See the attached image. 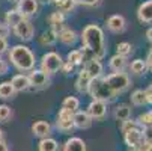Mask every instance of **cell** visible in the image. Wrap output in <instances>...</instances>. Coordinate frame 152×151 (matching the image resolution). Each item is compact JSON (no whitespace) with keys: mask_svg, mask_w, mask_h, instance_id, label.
Returning a JSON list of instances; mask_svg holds the SVG:
<instances>
[{"mask_svg":"<svg viewBox=\"0 0 152 151\" xmlns=\"http://www.w3.org/2000/svg\"><path fill=\"white\" fill-rule=\"evenodd\" d=\"M81 42H83V55L84 62L89 59H104L107 53L104 32L98 24H89L81 32Z\"/></svg>","mask_w":152,"mask_h":151,"instance_id":"cell-1","label":"cell"},{"mask_svg":"<svg viewBox=\"0 0 152 151\" xmlns=\"http://www.w3.org/2000/svg\"><path fill=\"white\" fill-rule=\"evenodd\" d=\"M9 60H11L12 65L21 73L32 71L35 68V63H36L33 52L27 46H23V44L14 46L9 50Z\"/></svg>","mask_w":152,"mask_h":151,"instance_id":"cell-2","label":"cell"},{"mask_svg":"<svg viewBox=\"0 0 152 151\" xmlns=\"http://www.w3.org/2000/svg\"><path fill=\"white\" fill-rule=\"evenodd\" d=\"M88 94H91V97L94 100H101L104 103H110L113 100H116V94L108 88V85L105 83L104 77H95L91 80V85H89V91Z\"/></svg>","mask_w":152,"mask_h":151,"instance_id":"cell-3","label":"cell"},{"mask_svg":"<svg viewBox=\"0 0 152 151\" xmlns=\"http://www.w3.org/2000/svg\"><path fill=\"white\" fill-rule=\"evenodd\" d=\"M104 80L108 85V88H110L116 95L125 92L129 88V85H131V79H129V76L126 73H124V71L108 74L107 77H104Z\"/></svg>","mask_w":152,"mask_h":151,"instance_id":"cell-4","label":"cell"},{"mask_svg":"<svg viewBox=\"0 0 152 151\" xmlns=\"http://www.w3.org/2000/svg\"><path fill=\"white\" fill-rule=\"evenodd\" d=\"M62 65H63L62 56L59 53H56V52H48L41 59V71H44L48 76L59 73Z\"/></svg>","mask_w":152,"mask_h":151,"instance_id":"cell-5","label":"cell"},{"mask_svg":"<svg viewBox=\"0 0 152 151\" xmlns=\"http://www.w3.org/2000/svg\"><path fill=\"white\" fill-rule=\"evenodd\" d=\"M56 125H57L59 130L63 132V133L71 132L72 128L75 127L74 125V112L65 109V107H62V109L59 110V113H57V122H56Z\"/></svg>","mask_w":152,"mask_h":151,"instance_id":"cell-6","label":"cell"},{"mask_svg":"<svg viewBox=\"0 0 152 151\" xmlns=\"http://www.w3.org/2000/svg\"><path fill=\"white\" fill-rule=\"evenodd\" d=\"M12 29H14V33L17 35V38H20L21 41H24V42L30 41L33 38V35H35V27L32 24V21H29L27 18H23Z\"/></svg>","mask_w":152,"mask_h":151,"instance_id":"cell-7","label":"cell"},{"mask_svg":"<svg viewBox=\"0 0 152 151\" xmlns=\"http://www.w3.org/2000/svg\"><path fill=\"white\" fill-rule=\"evenodd\" d=\"M29 82H30V88H35V89H45L50 86V77L48 74H45L44 71L41 70H32L29 71Z\"/></svg>","mask_w":152,"mask_h":151,"instance_id":"cell-8","label":"cell"},{"mask_svg":"<svg viewBox=\"0 0 152 151\" xmlns=\"http://www.w3.org/2000/svg\"><path fill=\"white\" fill-rule=\"evenodd\" d=\"M15 9L24 18H29V17H33V15L38 14L39 2H38V0H18Z\"/></svg>","mask_w":152,"mask_h":151,"instance_id":"cell-9","label":"cell"},{"mask_svg":"<svg viewBox=\"0 0 152 151\" xmlns=\"http://www.w3.org/2000/svg\"><path fill=\"white\" fill-rule=\"evenodd\" d=\"M86 112L91 115L92 119H102L107 113V103H104L101 100H92Z\"/></svg>","mask_w":152,"mask_h":151,"instance_id":"cell-10","label":"cell"},{"mask_svg":"<svg viewBox=\"0 0 152 151\" xmlns=\"http://www.w3.org/2000/svg\"><path fill=\"white\" fill-rule=\"evenodd\" d=\"M105 24H107V29L110 30V32H113V33H122L126 29V20L122 15L115 14V15L107 18V23Z\"/></svg>","mask_w":152,"mask_h":151,"instance_id":"cell-11","label":"cell"},{"mask_svg":"<svg viewBox=\"0 0 152 151\" xmlns=\"http://www.w3.org/2000/svg\"><path fill=\"white\" fill-rule=\"evenodd\" d=\"M124 136H125V142H126V145H128L129 148H133V150H136V148L143 142V136H142L140 127H134V128H131V130L125 132Z\"/></svg>","mask_w":152,"mask_h":151,"instance_id":"cell-12","label":"cell"},{"mask_svg":"<svg viewBox=\"0 0 152 151\" xmlns=\"http://www.w3.org/2000/svg\"><path fill=\"white\" fill-rule=\"evenodd\" d=\"M83 70L88 73L92 79H95V77H101V76H102V71H104L102 63H101L98 59H89V60H86Z\"/></svg>","mask_w":152,"mask_h":151,"instance_id":"cell-13","label":"cell"},{"mask_svg":"<svg viewBox=\"0 0 152 151\" xmlns=\"http://www.w3.org/2000/svg\"><path fill=\"white\" fill-rule=\"evenodd\" d=\"M137 18L142 23H152V0L143 2L137 9Z\"/></svg>","mask_w":152,"mask_h":151,"instance_id":"cell-14","label":"cell"},{"mask_svg":"<svg viewBox=\"0 0 152 151\" xmlns=\"http://www.w3.org/2000/svg\"><path fill=\"white\" fill-rule=\"evenodd\" d=\"M48 23H50V27L54 33H59L62 29H65L66 26H65V15L59 11L53 12L50 17H48Z\"/></svg>","mask_w":152,"mask_h":151,"instance_id":"cell-15","label":"cell"},{"mask_svg":"<svg viewBox=\"0 0 152 151\" xmlns=\"http://www.w3.org/2000/svg\"><path fill=\"white\" fill-rule=\"evenodd\" d=\"M57 39L62 42V44H65V46H74L77 42V39H78V35L72 29L65 27V29H62L57 33Z\"/></svg>","mask_w":152,"mask_h":151,"instance_id":"cell-16","label":"cell"},{"mask_svg":"<svg viewBox=\"0 0 152 151\" xmlns=\"http://www.w3.org/2000/svg\"><path fill=\"white\" fill-rule=\"evenodd\" d=\"M92 118L88 112L83 110H75L74 112V125L78 128H89L92 125Z\"/></svg>","mask_w":152,"mask_h":151,"instance_id":"cell-17","label":"cell"},{"mask_svg":"<svg viewBox=\"0 0 152 151\" xmlns=\"http://www.w3.org/2000/svg\"><path fill=\"white\" fill-rule=\"evenodd\" d=\"M91 80H92V77L86 73L84 70H81L80 74H78V77H77V82H75V89H77L80 94H88Z\"/></svg>","mask_w":152,"mask_h":151,"instance_id":"cell-18","label":"cell"},{"mask_svg":"<svg viewBox=\"0 0 152 151\" xmlns=\"http://www.w3.org/2000/svg\"><path fill=\"white\" fill-rule=\"evenodd\" d=\"M32 132L35 136L44 139V138H48V135L51 133V125L47 121H36L32 125Z\"/></svg>","mask_w":152,"mask_h":151,"instance_id":"cell-19","label":"cell"},{"mask_svg":"<svg viewBox=\"0 0 152 151\" xmlns=\"http://www.w3.org/2000/svg\"><path fill=\"white\" fill-rule=\"evenodd\" d=\"M11 83H12L14 89L17 92H23V91H27L30 88V82H29V77L26 74H17V76H14Z\"/></svg>","mask_w":152,"mask_h":151,"instance_id":"cell-20","label":"cell"},{"mask_svg":"<svg viewBox=\"0 0 152 151\" xmlns=\"http://www.w3.org/2000/svg\"><path fill=\"white\" fill-rule=\"evenodd\" d=\"M63 151H88L86 148V144L83 139L80 138H71L65 142V147H63Z\"/></svg>","mask_w":152,"mask_h":151,"instance_id":"cell-21","label":"cell"},{"mask_svg":"<svg viewBox=\"0 0 152 151\" xmlns=\"http://www.w3.org/2000/svg\"><path fill=\"white\" fill-rule=\"evenodd\" d=\"M51 2L54 3L56 9L59 12H62L63 15L65 14H71L75 8V3L72 2V0H51Z\"/></svg>","mask_w":152,"mask_h":151,"instance_id":"cell-22","label":"cell"},{"mask_svg":"<svg viewBox=\"0 0 152 151\" xmlns=\"http://www.w3.org/2000/svg\"><path fill=\"white\" fill-rule=\"evenodd\" d=\"M39 42H41V46H45V47L54 46L57 42V33H54L51 29L42 32V35L39 36Z\"/></svg>","mask_w":152,"mask_h":151,"instance_id":"cell-23","label":"cell"},{"mask_svg":"<svg viewBox=\"0 0 152 151\" xmlns=\"http://www.w3.org/2000/svg\"><path fill=\"white\" fill-rule=\"evenodd\" d=\"M15 89H14V86L11 82H3V83H0V98L2 100H11L15 97Z\"/></svg>","mask_w":152,"mask_h":151,"instance_id":"cell-24","label":"cell"},{"mask_svg":"<svg viewBox=\"0 0 152 151\" xmlns=\"http://www.w3.org/2000/svg\"><path fill=\"white\" fill-rule=\"evenodd\" d=\"M23 18H24V17L21 15L17 9H9V11L6 12V15H5V23H6L9 27H14V26H17Z\"/></svg>","mask_w":152,"mask_h":151,"instance_id":"cell-25","label":"cell"},{"mask_svg":"<svg viewBox=\"0 0 152 151\" xmlns=\"http://www.w3.org/2000/svg\"><path fill=\"white\" fill-rule=\"evenodd\" d=\"M108 65H110V68H112L115 73L124 71L125 67H126V57L119 56V55H115V56L110 59V62H108Z\"/></svg>","mask_w":152,"mask_h":151,"instance_id":"cell-26","label":"cell"},{"mask_svg":"<svg viewBox=\"0 0 152 151\" xmlns=\"http://www.w3.org/2000/svg\"><path fill=\"white\" fill-rule=\"evenodd\" d=\"M38 150L39 151H59V144H57V141H54L51 138H44V139H41Z\"/></svg>","mask_w":152,"mask_h":151,"instance_id":"cell-27","label":"cell"},{"mask_svg":"<svg viewBox=\"0 0 152 151\" xmlns=\"http://www.w3.org/2000/svg\"><path fill=\"white\" fill-rule=\"evenodd\" d=\"M129 116H131V109H129V106L128 104H119L116 107V110H115V118L118 121H126L129 119Z\"/></svg>","mask_w":152,"mask_h":151,"instance_id":"cell-28","label":"cell"},{"mask_svg":"<svg viewBox=\"0 0 152 151\" xmlns=\"http://www.w3.org/2000/svg\"><path fill=\"white\" fill-rule=\"evenodd\" d=\"M129 70H131V73L137 74V76H142L146 73L148 70V65H146V60L143 59H136L131 62V65H129Z\"/></svg>","mask_w":152,"mask_h":151,"instance_id":"cell-29","label":"cell"},{"mask_svg":"<svg viewBox=\"0 0 152 151\" xmlns=\"http://www.w3.org/2000/svg\"><path fill=\"white\" fill-rule=\"evenodd\" d=\"M68 62H69V63H72L74 67L84 63V55H83V50L77 49V50L69 52V53H68Z\"/></svg>","mask_w":152,"mask_h":151,"instance_id":"cell-30","label":"cell"},{"mask_svg":"<svg viewBox=\"0 0 152 151\" xmlns=\"http://www.w3.org/2000/svg\"><path fill=\"white\" fill-rule=\"evenodd\" d=\"M131 103H133L134 106H145V104H148L145 91H143V89H136V91L131 94Z\"/></svg>","mask_w":152,"mask_h":151,"instance_id":"cell-31","label":"cell"},{"mask_svg":"<svg viewBox=\"0 0 152 151\" xmlns=\"http://www.w3.org/2000/svg\"><path fill=\"white\" fill-rule=\"evenodd\" d=\"M62 107H65V109H68V110H78V107H80V100L77 97H66L63 100V104Z\"/></svg>","mask_w":152,"mask_h":151,"instance_id":"cell-32","label":"cell"},{"mask_svg":"<svg viewBox=\"0 0 152 151\" xmlns=\"http://www.w3.org/2000/svg\"><path fill=\"white\" fill-rule=\"evenodd\" d=\"M116 50H118V55H119V56L128 57L129 55L133 53V46L129 44V42H119L118 47H116Z\"/></svg>","mask_w":152,"mask_h":151,"instance_id":"cell-33","label":"cell"},{"mask_svg":"<svg viewBox=\"0 0 152 151\" xmlns=\"http://www.w3.org/2000/svg\"><path fill=\"white\" fill-rule=\"evenodd\" d=\"M11 116H12L11 107L6 104H0V122H6Z\"/></svg>","mask_w":152,"mask_h":151,"instance_id":"cell-34","label":"cell"},{"mask_svg":"<svg viewBox=\"0 0 152 151\" xmlns=\"http://www.w3.org/2000/svg\"><path fill=\"white\" fill-rule=\"evenodd\" d=\"M137 122H139L140 125H143V127L152 125V112L149 110V112H145V113H142V115L139 116Z\"/></svg>","mask_w":152,"mask_h":151,"instance_id":"cell-35","label":"cell"},{"mask_svg":"<svg viewBox=\"0 0 152 151\" xmlns=\"http://www.w3.org/2000/svg\"><path fill=\"white\" fill-rule=\"evenodd\" d=\"M142 136H143V142L152 145V125H148L142 130Z\"/></svg>","mask_w":152,"mask_h":151,"instance_id":"cell-36","label":"cell"},{"mask_svg":"<svg viewBox=\"0 0 152 151\" xmlns=\"http://www.w3.org/2000/svg\"><path fill=\"white\" fill-rule=\"evenodd\" d=\"M134 127H140V124L137 122V121H129V119H126V121H122V133H125V132H128V130H131V128H134Z\"/></svg>","mask_w":152,"mask_h":151,"instance_id":"cell-37","label":"cell"},{"mask_svg":"<svg viewBox=\"0 0 152 151\" xmlns=\"http://www.w3.org/2000/svg\"><path fill=\"white\" fill-rule=\"evenodd\" d=\"M75 5H81V6H96L99 5L101 0H72Z\"/></svg>","mask_w":152,"mask_h":151,"instance_id":"cell-38","label":"cell"},{"mask_svg":"<svg viewBox=\"0 0 152 151\" xmlns=\"http://www.w3.org/2000/svg\"><path fill=\"white\" fill-rule=\"evenodd\" d=\"M11 33V27L6 23H0V38H6Z\"/></svg>","mask_w":152,"mask_h":151,"instance_id":"cell-39","label":"cell"},{"mask_svg":"<svg viewBox=\"0 0 152 151\" xmlns=\"http://www.w3.org/2000/svg\"><path fill=\"white\" fill-rule=\"evenodd\" d=\"M60 70L68 76V74H72V71L75 70V67L72 65V63H69V62L66 60V62H63V65H62V68H60Z\"/></svg>","mask_w":152,"mask_h":151,"instance_id":"cell-40","label":"cell"},{"mask_svg":"<svg viewBox=\"0 0 152 151\" xmlns=\"http://www.w3.org/2000/svg\"><path fill=\"white\" fill-rule=\"evenodd\" d=\"M8 47H9V46H8L6 38H0V56L8 52Z\"/></svg>","mask_w":152,"mask_h":151,"instance_id":"cell-41","label":"cell"},{"mask_svg":"<svg viewBox=\"0 0 152 151\" xmlns=\"http://www.w3.org/2000/svg\"><path fill=\"white\" fill-rule=\"evenodd\" d=\"M145 95H146V101H148V104H152V83L145 89Z\"/></svg>","mask_w":152,"mask_h":151,"instance_id":"cell-42","label":"cell"},{"mask_svg":"<svg viewBox=\"0 0 152 151\" xmlns=\"http://www.w3.org/2000/svg\"><path fill=\"white\" fill-rule=\"evenodd\" d=\"M6 73H8V63L3 59H0V76H3Z\"/></svg>","mask_w":152,"mask_h":151,"instance_id":"cell-43","label":"cell"},{"mask_svg":"<svg viewBox=\"0 0 152 151\" xmlns=\"http://www.w3.org/2000/svg\"><path fill=\"white\" fill-rule=\"evenodd\" d=\"M146 65H148V68L152 71V49L149 50V53H148V57H146Z\"/></svg>","mask_w":152,"mask_h":151,"instance_id":"cell-44","label":"cell"},{"mask_svg":"<svg viewBox=\"0 0 152 151\" xmlns=\"http://www.w3.org/2000/svg\"><path fill=\"white\" fill-rule=\"evenodd\" d=\"M0 151H9V150H8V145H6V142H5V141L0 142Z\"/></svg>","mask_w":152,"mask_h":151,"instance_id":"cell-45","label":"cell"},{"mask_svg":"<svg viewBox=\"0 0 152 151\" xmlns=\"http://www.w3.org/2000/svg\"><path fill=\"white\" fill-rule=\"evenodd\" d=\"M146 38H148V41L152 44V27H151V29H148V32H146Z\"/></svg>","mask_w":152,"mask_h":151,"instance_id":"cell-46","label":"cell"},{"mask_svg":"<svg viewBox=\"0 0 152 151\" xmlns=\"http://www.w3.org/2000/svg\"><path fill=\"white\" fill-rule=\"evenodd\" d=\"M2 141H3V132L0 130V142H2Z\"/></svg>","mask_w":152,"mask_h":151,"instance_id":"cell-47","label":"cell"},{"mask_svg":"<svg viewBox=\"0 0 152 151\" xmlns=\"http://www.w3.org/2000/svg\"><path fill=\"white\" fill-rule=\"evenodd\" d=\"M41 2H42V3H50L51 0H41Z\"/></svg>","mask_w":152,"mask_h":151,"instance_id":"cell-48","label":"cell"},{"mask_svg":"<svg viewBox=\"0 0 152 151\" xmlns=\"http://www.w3.org/2000/svg\"><path fill=\"white\" fill-rule=\"evenodd\" d=\"M8 2H18V0H8Z\"/></svg>","mask_w":152,"mask_h":151,"instance_id":"cell-49","label":"cell"},{"mask_svg":"<svg viewBox=\"0 0 152 151\" xmlns=\"http://www.w3.org/2000/svg\"><path fill=\"white\" fill-rule=\"evenodd\" d=\"M129 151H136V150H129Z\"/></svg>","mask_w":152,"mask_h":151,"instance_id":"cell-50","label":"cell"}]
</instances>
